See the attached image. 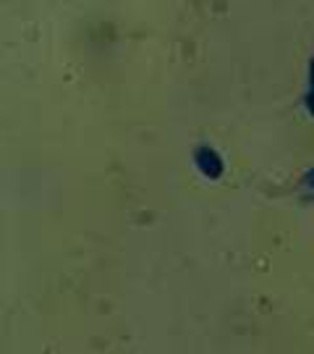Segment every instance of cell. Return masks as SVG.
<instances>
[{"mask_svg":"<svg viewBox=\"0 0 314 354\" xmlns=\"http://www.w3.org/2000/svg\"><path fill=\"white\" fill-rule=\"evenodd\" d=\"M302 192L306 200H314V168L312 171H306L302 178Z\"/></svg>","mask_w":314,"mask_h":354,"instance_id":"7a4b0ae2","label":"cell"},{"mask_svg":"<svg viewBox=\"0 0 314 354\" xmlns=\"http://www.w3.org/2000/svg\"><path fill=\"white\" fill-rule=\"evenodd\" d=\"M194 163H197V168H199L207 178L223 176V160H220V155H217L213 147H207V145H202V147L194 150Z\"/></svg>","mask_w":314,"mask_h":354,"instance_id":"6da1fadb","label":"cell"},{"mask_svg":"<svg viewBox=\"0 0 314 354\" xmlns=\"http://www.w3.org/2000/svg\"><path fill=\"white\" fill-rule=\"evenodd\" d=\"M309 79H312V84H314V58H312V66H309Z\"/></svg>","mask_w":314,"mask_h":354,"instance_id":"277c9868","label":"cell"},{"mask_svg":"<svg viewBox=\"0 0 314 354\" xmlns=\"http://www.w3.org/2000/svg\"><path fill=\"white\" fill-rule=\"evenodd\" d=\"M306 108H309V113L314 115V89L309 92V95H306Z\"/></svg>","mask_w":314,"mask_h":354,"instance_id":"3957f363","label":"cell"}]
</instances>
